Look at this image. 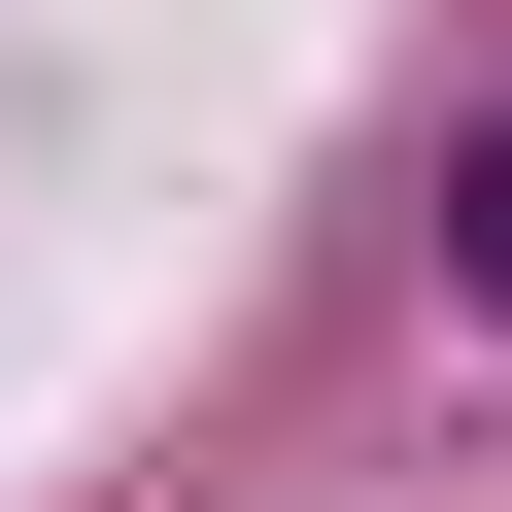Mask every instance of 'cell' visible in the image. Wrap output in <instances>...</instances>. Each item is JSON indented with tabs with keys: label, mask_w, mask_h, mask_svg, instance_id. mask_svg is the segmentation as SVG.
<instances>
[{
	"label": "cell",
	"mask_w": 512,
	"mask_h": 512,
	"mask_svg": "<svg viewBox=\"0 0 512 512\" xmlns=\"http://www.w3.org/2000/svg\"><path fill=\"white\" fill-rule=\"evenodd\" d=\"M444 274H478V308H512V137H478V171H444Z\"/></svg>",
	"instance_id": "6da1fadb"
}]
</instances>
